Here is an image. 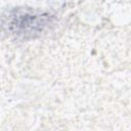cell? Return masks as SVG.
<instances>
[{
    "mask_svg": "<svg viewBox=\"0 0 131 131\" xmlns=\"http://www.w3.org/2000/svg\"><path fill=\"white\" fill-rule=\"evenodd\" d=\"M47 23L46 15L27 10H16L8 17V28L12 33L23 36H33L41 32Z\"/></svg>",
    "mask_w": 131,
    "mask_h": 131,
    "instance_id": "6da1fadb",
    "label": "cell"
}]
</instances>
